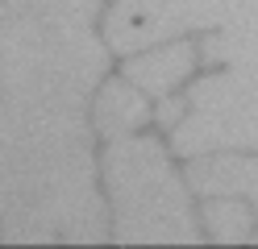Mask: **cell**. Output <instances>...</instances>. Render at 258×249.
I'll list each match as a JSON object with an SVG mask.
<instances>
[{"label": "cell", "instance_id": "1", "mask_svg": "<svg viewBox=\"0 0 258 249\" xmlns=\"http://www.w3.org/2000/svg\"><path fill=\"white\" fill-rule=\"evenodd\" d=\"M0 237L104 241L84 100L0 92Z\"/></svg>", "mask_w": 258, "mask_h": 249}, {"label": "cell", "instance_id": "2", "mask_svg": "<svg viewBox=\"0 0 258 249\" xmlns=\"http://www.w3.org/2000/svg\"><path fill=\"white\" fill-rule=\"evenodd\" d=\"M200 58L225 71L187 88V112L171 129V149L179 158L258 154V17L213 29Z\"/></svg>", "mask_w": 258, "mask_h": 249}, {"label": "cell", "instance_id": "3", "mask_svg": "<svg viewBox=\"0 0 258 249\" xmlns=\"http://www.w3.org/2000/svg\"><path fill=\"white\" fill-rule=\"evenodd\" d=\"M108 71V42L92 25L0 5V92L88 100Z\"/></svg>", "mask_w": 258, "mask_h": 249}, {"label": "cell", "instance_id": "4", "mask_svg": "<svg viewBox=\"0 0 258 249\" xmlns=\"http://www.w3.org/2000/svg\"><path fill=\"white\" fill-rule=\"evenodd\" d=\"M104 187L117 241H200V220L187 204L183 179L154 137H112L104 149Z\"/></svg>", "mask_w": 258, "mask_h": 249}, {"label": "cell", "instance_id": "5", "mask_svg": "<svg viewBox=\"0 0 258 249\" xmlns=\"http://www.w3.org/2000/svg\"><path fill=\"white\" fill-rule=\"evenodd\" d=\"M258 17V0H121L104 17V42L117 54L187 38L196 29H225Z\"/></svg>", "mask_w": 258, "mask_h": 249}, {"label": "cell", "instance_id": "6", "mask_svg": "<svg viewBox=\"0 0 258 249\" xmlns=\"http://www.w3.org/2000/svg\"><path fill=\"white\" fill-rule=\"evenodd\" d=\"M191 191L208 195H241L258 212V158L254 154H200L187 171Z\"/></svg>", "mask_w": 258, "mask_h": 249}, {"label": "cell", "instance_id": "7", "mask_svg": "<svg viewBox=\"0 0 258 249\" xmlns=\"http://www.w3.org/2000/svg\"><path fill=\"white\" fill-rule=\"evenodd\" d=\"M196 71V50L187 42H171V46H146V54H134L125 62V79H134L146 96H167Z\"/></svg>", "mask_w": 258, "mask_h": 249}, {"label": "cell", "instance_id": "8", "mask_svg": "<svg viewBox=\"0 0 258 249\" xmlns=\"http://www.w3.org/2000/svg\"><path fill=\"white\" fill-rule=\"evenodd\" d=\"M150 121V96L134 79H108L96 96V129L104 137H125L138 133Z\"/></svg>", "mask_w": 258, "mask_h": 249}, {"label": "cell", "instance_id": "9", "mask_svg": "<svg viewBox=\"0 0 258 249\" xmlns=\"http://www.w3.org/2000/svg\"><path fill=\"white\" fill-rule=\"evenodd\" d=\"M204 224L217 241H250L254 232V212L241 204V195H208L204 204Z\"/></svg>", "mask_w": 258, "mask_h": 249}, {"label": "cell", "instance_id": "10", "mask_svg": "<svg viewBox=\"0 0 258 249\" xmlns=\"http://www.w3.org/2000/svg\"><path fill=\"white\" fill-rule=\"evenodd\" d=\"M183 104H187V100H179V96L167 92V96H163V108H158V125H163V129H175V125L183 121V112H187Z\"/></svg>", "mask_w": 258, "mask_h": 249}]
</instances>
